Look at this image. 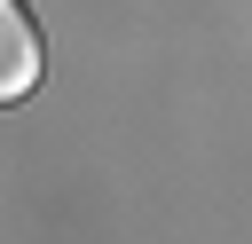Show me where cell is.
<instances>
[{"mask_svg": "<svg viewBox=\"0 0 252 244\" xmlns=\"http://www.w3.org/2000/svg\"><path fill=\"white\" fill-rule=\"evenodd\" d=\"M39 79V31H32V8L24 0H0V94H32Z\"/></svg>", "mask_w": 252, "mask_h": 244, "instance_id": "obj_1", "label": "cell"}]
</instances>
